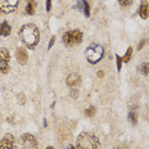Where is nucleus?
I'll list each match as a JSON object with an SVG mask.
<instances>
[{
	"instance_id": "1",
	"label": "nucleus",
	"mask_w": 149,
	"mask_h": 149,
	"mask_svg": "<svg viewBox=\"0 0 149 149\" xmlns=\"http://www.w3.org/2000/svg\"><path fill=\"white\" fill-rule=\"evenodd\" d=\"M19 36H21V40L23 41V44L29 49H35L36 45L39 44L40 32L33 23L24 24L22 29L19 30Z\"/></svg>"
},
{
	"instance_id": "2",
	"label": "nucleus",
	"mask_w": 149,
	"mask_h": 149,
	"mask_svg": "<svg viewBox=\"0 0 149 149\" xmlns=\"http://www.w3.org/2000/svg\"><path fill=\"white\" fill-rule=\"evenodd\" d=\"M99 147V139L91 132H82L79 135L76 141L77 149H97Z\"/></svg>"
},
{
	"instance_id": "3",
	"label": "nucleus",
	"mask_w": 149,
	"mask_h": 149,
	"mask_svg": "<svg viewBox=\"0 0 149 149\" xmlns=\"http://www.w3.org/2000/svg\"><path fill=\"white\" fill-rule=\"evenodd\" d=\"M85 55H86V59H88L90 63L95 64L103 58L104 49H103V46L99 44H91L88 46V49H86V52H85Z\"/></svg>"
},
{
	"instance_id": "4",
	"label": "nucleus",
	"mask_w": 149,
	"mask_h": 149,
	"mask_svg": "<svg viewBox=\"0 0 149 149\" xmlns=\"http://www.w3.org/2000/svg\"><path fill=\"white\" fill-rule=\"evenodd\" d=\"M62 41L66 46H73L77 45L82 41V32L80 30H73V31H67L62 37Z\"/></svg>"
},
{
	"instance_id": "5",
	"label": "nucleus",
	"mask_w": 149,
	"mask_h": 149,
	"mask_svg": "<svg viewBox=\"0 0 149 149\" xmlns=\"http://www.w3.org/2000/svg\"><path fill=\"white\" fill-rule=\"evenodd\" d=\"M19 143L23 149H39L37 140L33 135L31 134H23L19 138Z\"/></svg>"
},
{
	"instance_id": "6",
	"label": "nucleus",
	"mask_w": 149,
	"mask_h": 149,
	"mask_svg": "<svg viewBox=\"0 0 149 149\" xmlns=\"http://www.w3.org/2000/svg\"><path fill=\"white\" fill-rule=\"evenodd\" d=\"M9 52L5 48L0 49V72L3 74L8 73L9 71Z\"/></svg>"
},
{
	"instance_id": "7",
	"label": "nucleus",
	"mask_w": 149,
	"mask_h": 149,
	"mask_svg": "<svg viewBox=\"0 0 149 149\" xmlns=\"http://www.w3.org/2000/svg\"><path fill=\"white\" fill-rule=\"evenodd\" d=\"M18 5V0H0V12L10 13Z\"/></svg>"
},
{
	"instance_id": "8",
	"label": "nucleus",
	"mask_w": 149,
	"mask_h": 149,
	"mask_svg": "<svg viewBox=\"0 0 149 149\" xmlns=\"http://www.w3.org/2000/svg\"><path fill=\"white\" fill-rule=\"evenodd\" d=\"M0 149H17L15 147V140L14 136L12 134H7L3 138L1 143H0Z\"/></svg>"
},
{
	"instance_id": "9",
	"label": "nucleus",
	"mask_w": 149,
	"mask_h": 149,
	"mask_svg": "<svg viewBox=\"0 0 149 149\" xmlns=\"http://www.w3.org/2000/svg\"><path fill=\"white\" fill-rule=\"evenodd\" d=\"M74 8H76L77 10H81L82 13L86 15V17H89V15H90V8H89V4H88V1H86V0H77Z\"/></svg>"
},
{
	"instance_id": "10",
	"label": "nucleus",
	"mask_w": 149,
	"mask_h": 149,
	"mask_svg": "<svg viewBox=\"0 0 149 149\" xmlns=\"http://www.w3.org/2000/svg\"><path fill=\"white\" fill-rule=\"evenodd\" d=\"M15 57H17V61L19 62V64H26L27 61H29V55H27V53L23 48L17 49V54H15Z\"/></svg>"
},
{
	"instance_id": "11",
	"label": "nucleus",
	"mask_w": 149,
	"mask_h": 149,
	"mask_svg": "<svg viewBox=\"0 0 149 149\" xmlns=\"http://www.w3.org/2000/svg\"><path fill=\"white\" fill-rule=\"evenodd\" d=\"M139 15L143 18V19H147L148 15H149V4L147 0H143L140 8H139Z\"/></svg>"
},
{
	"instance_id": "12",
	"label": "nucleus",
	"mask_w": 149,
	"mask_h": 149,
	"mask_svg": "<svg viewBox=\"0 0 149 149\" xmlns=\"http://www.w3.org/2000/svg\"><path fill=\"white\" fill-rule=\"evenodd\" d=\"M81 81V79H80V76L77 73H71L68 74L67 77V85L71 86V88H73V86H77Z\"/></svg>"
},
{
	"instance_id": "13",
	"label": "nucleus",
	"mask_w": 149,
	"mask_h": 149,
	"mask_svg": "<svg viewBox=\"0 0 149 149\" xmlns=\"http://www.w3.org/2000/svg\"><path fill=\"white\" fill-rule=\"evenodd\" d=\"M10 26L8 24V22H3L0 24V36H9L10 35Z\"/></svg>"
},
{
	"instance_id": "14",
	"label": "nucleus",
	"mask_w": 149,
	"mask_h": 149,
	"mask_svg": "<svg viewBox=\"0 0 149 149\" xmlns=\"http://www.w3.org/2000/svg\"><path fill=\"white\" fill-rule=\"evenodd\" d=\"M35 9H36V3L35 0H29L27 3V7H26V13L29 15H32L35 13Z\"/></svg>"
},
{
	"instance_id": "15",
	"label": "nucleus",
	"mask_w": 149,
	"mask_h": 149,
	"mask_svg": "<svg viewBox=\"0 0 149 149\" xmlns=\"http://www.w3.org/2000/svg\"><path fill=\"white\" fill-rule=\"evenodd\" d=\"M129 121L132 123V125H136V122H138V114H136L135 112H130L129 113Z\"/></svg>"
},
{
	"instance_id": "16",
	"label": "nucleus",
	"mask_w": 149,
	"mask_h": 149,
	"mask_svg": "<svg viewBox=\"0 0 149 149\" xmlns=\"http://www.w3.org/2000/svg\"><path fill=\"white\" fill-rule=\"evenodd\" d=\"M139 70H140V72H141L143 74H145V76H147V74H149V63H143Z\"/></svg>"
},
{
	"instance_id": "17",
	"label": "nucleus",
	"mask_w": 149,
	"mask_h": 149,
	"mask_svg": "<svg viewBox=\"0 0 149 149\" xmlns=\"http://www.w3.org/2000/svg\"><path fill=\"white\" fill-rule=\"evenodd\" d=\"M131 53H132V49H131V48H129V49H127V52H126V54L123 55L122 62H129V61H130V58H131Z\"/></svg>"
},
{
	"instance_id": "18",
	"label": "nucleus",
	"mask_w": 149,
	"mask_h": 149,
	"mask_svg": "<svg viewBox=\"0 0 149 149\" xmlns=\"http://www.w3.org/2000/svg\"><path fill=\"white\" fill-rule=\"evenodd\" d=\"M85 114L86 116H89V117L94 116L95 114V107H89L88 109H85Z\"/></svg>"
},
{
	"instance_id": "19",
	"label": "nucleus",
	"mask_w": 149,
	"mask_h": 149,
	"mask_svg": "<svg viewBox=\"0 0 149 149\" xmlns=\"http://www.w3.org/2000/svg\"><path fill=\"white\" fill-rule=\"evenodd\" d=\"M118 1L122 7H129V5H131L132 0H118Z\"/></svg>"
},
{
	"instance_id": "20",
	"label": "nucleus",
	"mask_w": 149,
	"mask_h": 149,
	"mask_svg": "<svg viewBox=\"0 0 149 149\" xmlns=\"http://www.w3.org/2000/svg\"><path fill=\"white\" fill-rule=\"evenodd\" d=\"M116 61H117V68H118V71H120L121 66H122V58H120L118 55H116Z\"/></svg>"
},
{
	"instance_id": "21",
	"label": "nucleus",
	"mask_w": 149,
	"mask_h": 149,
	"mask_svg": "<svg viewBox=\"0 0 149 149\" xmlns=\"http://www.w3.org/2000/svg\"><path fill=\"white\" fill-rule=\"evenodd\" d=\"M52 9V0H46V10L50 12Z\"/></svg>"
},
{
	"instance_id": "22",
	"label": "nucleus",
	"mask_w": 149,
	"mask_h": 149,
	"mask_svg": "<svg viewBox=\"0 0 149 149\" xmlns=\"http://www.w3.org/2000/svg\"><path fill=\"white\" fill-rule=\"evenodd\" d=\"M54 42H55V37H52V39H50V42H49V46H48V48L50 49L52 46H53V44H54Z\"/></svg>"
},
{
	"instance_id": "23",
	"label": "nucleus",
	"mask_w": 149,
	"mask_h": 149,
	"mask_svg": "<svg viewBox=\"0 0 149 149\" xmlns=\"http://www.w3.org/2000/svg\"><path fill=\"white\" fill-rule=\"evenodd\" d=\"M144 45H145V40H141L140 44H139V46H138V50H140V49H141Z\"/></svg>"
},
{
	"instance_id": "24",
	"label": "nucleus",
	"mask_w": 149,
	"mask_h": 149,
	"mask_svg": "<svg viewBox=\"0 0 149 149\" xmlns=\"http://www.w3.org/2000/svg\"><path fill=\"white\" fill-rule=\"evenodd\" d=\"M77 94H79V93H77V90H74V91L72 90V91H71V97H72V98H77Z\"/></svg>"
},
{
	"instance_id": "25",
	"label": "nucleus",
	"mask_w": 149,
	"mask_h": 149,
	"mask_svg": "<svg viewBox=\"0 0 149 149\" xmlns=\"http://www.w3.org/2000/svg\"><path fill=\"white\" fill-rule=\"evenodd\" d=\"M98 76H99V77H103V71H99V72H98Z\"/></svg>"
},
{
	"instance_id": "26",
	"label": "nucleus",
	"mask_w": 149,
	"mask_h": 149,
	"mask_svg": "<svg viewBox=\"0 0 149 149\" xmlns=\"http://www.w3.org/2000/svg\"><path fill=\"white\" fill-rule=\"evenodd\" d=\"M67 149H76V148H74V145H68Z\"/></svg>"
},
{
	"instance_id": "27",
	"label": "nucleus",
	"mask_w": 149,
	"mask_h": 149,
	"mask_svg": "<svg viewBox=\"0 0 149 149\" xmlns=\"http://www.w3.org/2000/svg\"><path fill=\"white\" fill-rule=\"evenodd\" d=\"M46 149H54V147H48Z\"/></svg>"
},
{
	"instance_id": "28",
	"label": "nucleus",
	"mask_w": 149,
	"mask_h": 149,
	"mask_svg": "<svg viewBox=\"0 0 149 149\" xmlns=\"http://www.w3.org/2000/svg\"><path fill=\"white\" fill-rule=\"evenodd\" d=\"M118 149H123V148H118Z\"/></svg>"
}]
</instances>
